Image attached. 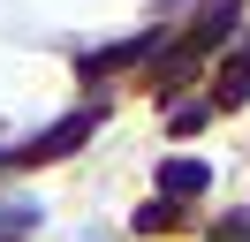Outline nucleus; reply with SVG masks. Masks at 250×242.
I'll return each mask as SVG.
<instances>
[{
  "mask_svg": "<svg viewBox=\"0 0 250 242\" xmlns=\"http://www.w3.org/2000/svg\"><path fill=\"white\" fill-rule=\"evenodd\" d=\"M83 136H91V114H76V121H61V129H46V136L31 144V159H61V151L83 144Z\"/></svg>",
  "mask_w": 250,
  "mask_h": 242,
  "instance_id": "nucleus-1",
  "label": "nucleus"
},
{
  "mask_svg": "<svg viewBox=\"0 0 250 242\" xmlns=\"http://www.w3.org/2000/svg\"><path fill=\"white\" fill-rule=\"evenodd\" d=\"M167 189H174V197H182V189H205V166H197V159H174V166H167Z\"/></svg>",
  "mask_w": 250,
  "mask_h": 242,
  "instance_id": "nucleus-2",
  "label": "nucleus"
}]
</instances>
